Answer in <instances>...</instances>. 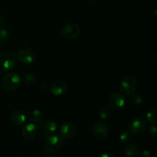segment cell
<instances>
[{
	"label": "cell",
	"mask_w": 157,
	"mask_h": 157,
	"mask_svg": "<svg viewBox=\"0 0 157 157\" xmlns=\"http://www.w3.org/2000/svg\"><path fill=\"white\" fill-rule=\"evenodd\" d=\"M29 119L32 123H39L42 119V113L38 109H34L29 114Z\"/></svg>",
	"instance_id": "obj_16"
},
{
	"label": "cell",
	"mask_w": 157,
	"mask_h": 157,
	"mask_svg": "<svg viewBox=\"0 0 157 157\" xmlns=\"http://www.w3.org/2000/svg\"><path fill=\"white\" fill-rule=\"evenodd\" d=\"M100 157H115V156L113 153H111V152H104V153L101 154V155H100Z\"/></svg>",
	"instance_id": "obj_25"
},
{
	"label": "cell",
	"mask_w": 157,
	"mask_h": 157,
	"mask_svg": "<svg viewBox=\"0 0 157 157\" xmlns=\"http://www.w3.org/2000/svg\"><path fill=\"white\" fill-rule=\"evenodd\" d=\"M61 34L67 38H75L79 36L81 29L78 25L75 23H67L64 25L61 29Z\"/></svg>",
	"instance_id": "obj_5"
},
{
	"label": "cell",
	"mask_w": 157,
	"mask_h": 157,
	"mask_svg": "<svg viewBox=\"0 0 157 157\" xmlns=\"http://www.w3.org/2000/svg\"><path fill=\"white\" fill-rule=\"evenodd\" d=\"M155 57H156V59L157 60V53L156 54V56H155Z\"/></svg>",
	"instance_id": "obj_29"
},
{
	"label": "cell",
	"mask_w": 157,
	"mask_h": 157,
	"mask_svg": "<svg viewBox=\"0 0 157 157\" xmlns=\"http://www.w3.org/2000/svg\"><path fill=\"white\" fill-rule=\"evenodd\" d=\"M63 138L58 134L48 135L44 143V148L46 152L50 154L56 153L61 149Z\"/></svg>",
	"instance_id": "obj_1"
},
{
	"label": "cell",
	"mask_w": 157,
	"mask_h": 157,
	"mask_svg": "<svg viewBox=\"0 0 157 157\" xmlns=\"http://www.w3.org/2000/svg\"><path fill=\"white\" fill-rule=\"evenodd\" d=\"M10 120L13 124L21 125L25 123L27 120V115L25 112L20 109H16L13 111L10 115Z\"/></svg>",
	"instance_id": "obj_13"
},
{
	"label": "cell",
	"mask_w": 157,
	"mask_h": 157,
	"mask_svg": "<svg viewBox=\"0 0 157 157\" xmlns=\"http://www.w3.org/2000/svg\"><path fill=\"white\" fill-rule=\"evenodd\" d=\"M45 157H56V156H55V155H47V156Z\"/></svg>",
	"instance_id": "obj_27"
},
{
	"label": "cell",
	"mask_w": 157,
	"mask_h": 157,
	"mask_svg": "<svg viewBox=\"0 0 157 157\" xmlns=\"http://www.w3.org/2000/svg\"><path fill=\"white\" fill-rule=\"evenodd\" d=\"M9 38V32L6 29L0 28V43H5Z\"/></svg>",
	"instance_id": "obj_20"
},
{
	"label": "cell",
	"mask_w": 157,
	"mask_h": 157,
	"mask_svg": "<svg viewBox=\"0 0 157 157\" xmlns=\"http://www.w3.org/2000/svg\"><path fill=\"white\" fill-rule=\"evenodd\" d=\"M21 83V77L15 72H9L6 74L2 79V86L5 90L9 92H12L18 89Z\"/></svg>",
	"instance_id": "obj_2"
},
{
	"label": "cell",
	"mask_w": 157,
	"mask_h": 157,
	"mask_svg": "<svg viewBox=\"0 0 157 157\" xmlns=\"http://www.w3.org/2000/svg\"><path fill=\"white\" fill-rule=\"evenodd\" d=\"M153 16H154L155 18L157 19V9H155V10L153 11Z\"/></svg>",
	"instance_id": "obj_26"
},
{
	"label": "cell",
	"mask_w": 157,
	"mask_h": 157,
	"mask_svg": "<svg viewBox=\"0 0 157 157\" xmlns=\"http://www.w3.org/2000/svg\"><path fill=\"white\" fill-rule=\"evenodd\" d=\"M147 119L151 124H157V106L153 107L147 112Z\"/></svg>",
	"instance_id": "obj_17"
},
{
	"label": "cell",
	"mask_w": 157,
	"mask_h": 157,
	"mask_svg": "<svg viewBox=\"0 0 157 157\" xmlns=\"http://www.w3.org/2000/svg\"><path fill=\"white\" fill-rule=\"evenodd\" d=\"M140 157H152V154L149 150H144L140 153Z\"/></svg>",
	"instance_id": "obj_24"
},
{
	"label": "cell",
	"mask_w": 157,
	"mask_h": 157,
	"mask_svg": "<svg viewBox=\"0 0 157 157\" xmlns=\"http://www.w3.org/2000/svg\"><path fill=\"white\" fill-rule=\"evenodd\" d=\"M131 101L132 103L134 105H136V106H139V105H141L143 103V98L140 95H137V94H133L131 95Z\"/></svg>",
	"instance_id": "obj_22"
},
{
	"label": "cell",
	"mask_w": 157,
	"mask_h": 157,
	"mask_svg": "<svg viewBox=\"0 0 157 157\" xmlns=\"http://www.w3.org/2000/svg\"><path fill=\"white\" fill-rule=\"evenodd\" d=\"M99 116L100 118L103 119H107L110 115V110L109 109V108L107 106H102L101 107V109H99Z\"/></svg>",
	"instance_id": "obj_19"
},
{
	"label": "cell",
	"mask_w": 157,
	"mask_h": 157,
	"mask_svg": "<svg viewBox=\"0 0 157 157\" xmlns=\"http://www.w3.org/2000/svg\"><path fill=\"white\" fill-rule=\"evenodd\" d=\"M17 60L23 64L29 65L33 62L35 60V55L32 50L23 49L17 54Z\"/></svg>",
	"instance_id": "obj_10"
},
{
	"label": "cell",
	"mask_w": 157,
	"mask_h": 157,
	"mask_svg": "<svg viewBox=\"0 0 157 157\" xmlns=\"http://www.w3.org/2000/svg\"><path fill=\"white\" fill-rule=\"evenodd\" d=\"M77 127L71 123H65L60 128V135L64 139L73 138L77 134Z\"/></svg>",
	"instance_id": "obj_9"
},
{
	"label": "cell",
	"mask_w": 157,
	"mask_h": 157,
	"mask_svg": "<svg viewBox=\"0 0 157 157\" xmlns=\"http://www.w3.org/2000/svg\"><path fill=\"white\" fill-rule=\"evenodd\" d=\"M149 132H150L152 135H157V126L156 125L152 124L151 126L149 127Z\"/></svg>",
	"instance_id": "obj_23"
},
{
	"label": "cell",
	"mask_w": 157,
	"mask_h": 157,
	"mask_svg": "<svg viewBox=\"0 0 157 157\" xmlns=\"http://www.w3.org/2000/svg\"><path fill=\"white\" fill-rule=\"evenodd\" d=\"M138 86L136 78L131 75L124 76L120 83V90L124 95H131L134 94Z\"/></svg>",
	"instance_id": "obj_4"
},
{
	"label": "cell",
	"mask_w": 157,
	"mask_h": 157,
	"mask_svg": "<svg viewBox=\"0 0 157 157\" xmlns=\"http://www.w3.org/2000/svg\"><path fill=\"white\" fill-rule=\"evenodd\" d=\"M21 135L26 139H33L38 133V126L35 123H28L21 130Z\"/></svg>",
	"instance_id": "obj_12"
},
{
	"label": "cell",
	"mask_w": 157,
	"mask_h": 157,
	"mask_svg": "<svg viewBox=\"0 0 157 157\" xmlns=\"http://www.w3.org/2000/svg\"><path fill=\"white\" fill-rule=\"evenodd\" d=\"M23 82L26 85H32L36 81V75L32 72H28L23 75Z\"/></svg>",
	"instance_id": "obj_18"
},
{
	"label": "cell",
	"mask_w": 157,
	"mask_h": 157,
	"mask_svg": "<svg viewBox=\"0 0 157 157\" xmlns=\"http://www.w3.org/2000/svg\"><path fill=\"white\" fill-rule=\"evenodd\" d=\"M17 63V58L9 52H0V72H7L13 69Z\"/></svg>",
	"instance_id": "obj_3"
},
{
	"label": "cell",
	"mask_w": 157,
	"mask_h": 157,
	"mask_svg": "<svg viewBox=\"0 0 157 157\" xmlns=\"http://www.w3.org/2000/svg\"><path fill=\"white\" fill-rule=\"evenodd\" d=\"M108 103L110 107L113 109H121L125 105V99L121 93H113L108 99Z\"/></svg>",
	"instance_id": "obj_11"
},
{
	"label": "cell",
	"mask_w": 157,
	"mask_h": 157,
	"mask_svg": "<svg viewBox=\"0 0 157 157\" xmlns=\"http://www.w3.org/2000/svg\"><path fill=\"white\" fill-rule=\"evenodd\" d=\"M93 134L98 139H105L109 134V128L107 123L98 122L93 126Z\"/></svg>",
	"instance_id": "obj_7"
},
{
	"label": "cell",
	"mask_w": 157,
	"mask_h": 157,
	"mask_svg": "<svg viewBox=\"0 0 157 157\" xmlns=\"http://www.w3.org/2000/svg\"><path fill=\"white\" fill-rule=\"evenodd\" d=\"M57 127H58V126H57L56 122L53 119H48L45 121L44 123V126H43L44 133H46L48 135L55 133V132L57 129Z\"/></svg>",
	"instance_id": "obj_15"
},
{
	"label": "cell",
	"mask_w": 157,
	"mask_h": 157,
	"mask_svg": "<svg viewBox=\"0 0 157 157\" xmlns=\"http://www.w3.org/2000/svg\"><path fill=\"white\" fill-rule=\"evenodd\" d=\"M139 146L133 143L127 144L123 149V153L126 157H136L139 154Z\"/></svg>",
	"instance_id": "obj_14"
},
{
	"label": "cell",
	"mask_w": 157,
	"mask_h": 157,
	"mask_svg": "<svg viewBox=\"0 0 157 157\" xmlns=\"http://www.w3.org/2000/svg\"><path fill=\"white\" fill-rule=\"evenodd\" d=\"M129 130L131 133L141 134L145 132L147 128V124L141 119H134L131 120L128 125Z\"/></svg>",
	"instance_id": "obj_6"
},
{
	"label": "cell",
	"mask_w": 157,
	"mask_h": 157,
	"mask_svg": "<svg viewBox=\"0 0 157 157\" xmlns=\"http://www.w3.org/2000/svg\"><path fill=\"white\" fill-rule=\"evenodd\" d=\"M2 23V18H0V25H1Z\"/></svg>",
	"instance_id": "obj_28"
},
{
	"label": "cell",
	"mask_w": 157,
	"mask_h": 157,
	"mask_svg": "<svg viewBox=\"0 0 157 157\" xmlns=\"http://www.w3.org/2000/svg\"><path fill=\"white\" fill-rule=\"evenodd\" d=\"M132 139V133L128 131H124L120 135V140L122 143H128Z\"/></svg>",
	"instance_id": "obj_21"
},
{
	"label": "cell",
	"mask_w": 157,
	"mask_h": 157,
	"mask_svg": "<svg viewBox=\"0 0 157 157\" xmlns=\"http://www.w3.org/2000/svg\"><path fill=\"white\" fill-rule=\"evenodd\" d=\"M67 86L65 82L61 79H56L51 84V92L55 96H61L67 92Z\"/></svg>",
	"instance_id": "obj_8"
}]
</instances>
